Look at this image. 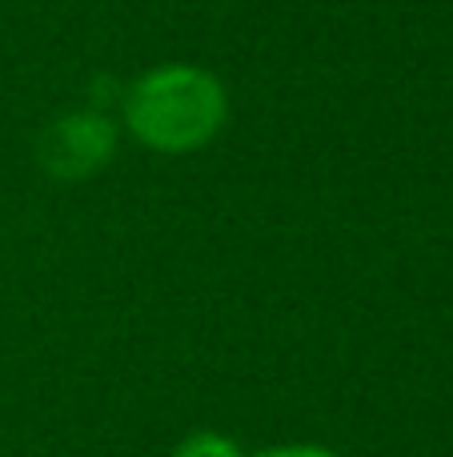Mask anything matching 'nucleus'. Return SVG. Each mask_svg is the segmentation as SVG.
<instances>
[{"instance_id":"obj_1","label":"nucleus","mask_w":453,"mask_h":457,"mask_svg":"<svg viewBox=\"0 0 453 457\" xmlns=\"http://www.w3.org/2000/svg\"><path fill=\"white\" fill-rule=\"evenodd\" d=\"M229 117L225 85L193 64H161L144 72L125 101V120L136 141L157 153H193L221 133Z\"/></svg>"},{"instance_id":"obj_2","label":"nucleus","mask_w":453,"mask_h":457,"mask_svg":"<svg viewBox=\"0 0 453 457\" xmlns=\"http://www.w3.org/2000/svg\"><path fill=\"white\" fill-rule=\"evenodd\" d=\"M112 149H117V129L101 112H72V117L56 120L40 141V161L53 177H88L96 169L109 165Z\"/></svg>"},{"instance_id":"obj_3","label":"nucleus","mask_w":453,"mask_h":457,"mask_svg":"<svg viewBox=\"0 0 453 457\" xmlns=\"http://www.w3.org/2000/svg\"><path fill=\"white\" fill-rule=\"evenodd\" d=\"M173 457H241V450L225 434H193L177 445Z\"/></svg>"},{"instance_id":"obj_4","label":"nucleus","mask_w":453,"mask_h":457,"mask_svg":"<svg viewBox=\"0 0 453 457\" xmlns=\"http://www.w3.org/2000/svg\"><path fill=\"white\" fill-rule=\"evenodd\" d=\"M261 457H337V453L325 450V445H273Z\"/></svg>"}]
</instances>
